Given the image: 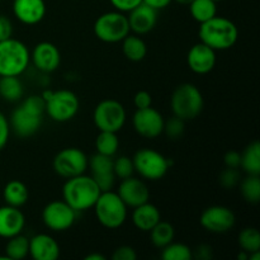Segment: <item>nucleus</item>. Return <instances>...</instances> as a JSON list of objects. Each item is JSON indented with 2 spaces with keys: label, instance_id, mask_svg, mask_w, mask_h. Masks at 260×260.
Masks as SVG:
<instances>
[{
  "label": "nucleus",
  "instance_id": "f257e3e1",
  "mask_svg": "<svg viewBox=\"0 0 260 260\" xmlns=\"http://www.w3.org/2000/svg\"><path fill=\"white\" fill-rule=\"evenodd\" d=\"M102 190L90 175H76L69 178L62 185V200L78 212L94 207Z\"/></svg>",
  "mask_w": 260,
  "mask_h": 260
},
{
  "label": "nucleus",
  "instance_id": "f03ea898",
  "mask_svg": "<svg viewBox=\"0 0 260 260\" xmlns=\"http://www.w3.org/2000/svg\"><path fill=\"white\" fill-rule=\"evenodd\" d=\"M201 42L207 45L215 51H225L233 47L239 38V29L235 23L226 17L215 15L207 22L201 23Z\"/></svg>",
  "mask_w": 260,
  "mask_h": 260
},
{
  "label": "nucleus",
  "instance_id": "7ed1b4c3",
  "mask_svg": "<svg viewBox=\"0 0 260 260\" xmlns=\"http://www.w3.org/2000/svg\"><path fill=\"white\" fill-rule=\"evenodd\" d=\"M173 116L183 119V121H192L197 118L203 111L205 99L200 88L190 83L180 84L174 89L170 98Z\"/></svg>",
  "mask_w": 260,
  "mask_h": 260
},
{
  "label": "nucleus",
  "instance_id": "20e7f679",
  "mask_svg": "<svg viewBox=\"0 0 260 260\" xmlns=\"http://www.w3.org/2000/svg\"><path fill=\"white\" fill-rule=\"evenodd\" d=\"M96 220L107 229H119L127 220L128 207L114 190L102 192L93 207Z\"/></svg>",
  "mask_w": 260,
  "mask_h": 260
},
{
  "label": "nucleus",
  "instance_id": "39448f33",
  "mask_svg": "<svg viewBox=\"0 0 260 260\" xmlns=\"http://www.w3.org/2000/svg\"><path fill=\"white\" fill-rule=\"evenodd\" d=\"M30 52L19 40L0 41V76H20L28 69Z\"/></svg>",
  "mask_w": 260,
  "mask_h": 260
},
{
  "label": "nucleus",
  "instance_id": "423d86ee",
  "mask_svg": "<svg viewBox=\"0 0 260 260\" xmlns=\"http://www.w3.org/2000/svg\"><path fill=\"white\" fill-rule=\"evenodd\" d=\"M46 102V112L50 119L57 123H63L78 114L80 102L74 91L60 89L56 91H45L42 94Z\"/></svg>",
  "mask_w": 260,
  "mask_h": 260
},
{
  "label": "nucleus",
  "instance_id": "0eeeda50",
  "mask_svg": "<svg viewBox=\"0 0 260 260\" xmlns=\"http://www.w3.org/2000/svg\"><path fill=\"white\" fill-rule=\"evenodd\" d=\"M93 29L95 37L106 43L122 42V40L131 32L128 18L124 13L118 10L99 15L94 23Z\"/></svg>",
  "mask_w": 260,
  "mask_h": 260
},
{
  "label": "nucleus",
  "instance_id": "6e6552de",
  "mask_svg": "<svg viewBox=\"0 0 260 260\" xmlns=\"http://www.w3.org/2000/svg\"><path fill=\"white\" fill-rule=\"evenodd\" d=\"M132 161L135 172L139 173L142 179L151 182L164 178L170 169V161L168 157H165L161 152L149 147H144L135 152Z\"/></svg>",
  "mask_w": 260,
  "mask_h": 260
},
{
  "label": "nucleus",
  "instance_id": "1a4fd4ad",
  "mask_svg": "<svg viewBox=\"0 0 260 260\" xmlns=\"http://www.w3.org/2000/svg\"><path fill=\"white\" fill-rule=\"evenodd\" d=\"M127 119L123 104L116 99H104L96 104L93 112V121L99 131L119 132Z\"/></svg>",
  "mask_w": 260,
  "mask_h": 260
},
{
  "label": "nucleus",
  "instance_id": "9d476101",
  "mask_svg": "<svg viewBox=\"0 0 260 260\" xmlns=\"http://www.w3.org/2000/svg\"><path fill=\"white\" fill-rule=\"evenodd\" d=\"M88 156L78 147H66L53 157L52 168L60 177L69 179L76 175L85 174L88 170Z\"/></svg>",
  "mask_w": 260,
  "mask_h": 260
},
{
  "label": "nucleus",
  "instance_id": "9b49d317",
  "mask_svg": "<svg viewBox=\"0 0 260 260\" xmlns=\"http://www.w3.org/2000/svg\"><path fill=\"white\" fill-rule=\"evenodd\" d=\"M76 212L63 200L47 203L42 211L43 225L51 231L62 233L75 223Z\"/></svg>",
  "mask_w": 260,
  "mask_h": 260
},
{
  "label": "nucleus",
  "instance_id": "f8f14e48",
  "mask_svg": "<svg viewBox=\"0 0 260 260\" xmlns=\"http://www.w3.org/2000/svg\"><path fill=\"white\" fill-rule=\"evenodd\" d=\"M236 217L233 210L226 206H210L200 216V223L212 234H226L235 226Z\"/></svg>",
  "mask_w": 260,
  "mask_h": 260
},
{
  "label": "nucleus",
  "instance_id": "ddd939ff",
  "mask_svg": "<svg viewBox=\"0 0 260 260\" xmlns=\"http://www.w3.org/2000/svg\"><path fill=\"white\" fill-rule=\"evenodd\" d=\"M165 119L157 109L147 107L144 109H136L132 117L134 129L145 139H156L164 131Z\"/></svg>",
  "mask_w": 260,
  "mask_h": 260
},
{
  "label": "nucleus",
  "instance_id": "4468645a",
  "mask_svg": "<svg viewBox=\"0 0 260 260\" xmlns=\"http://www.w3.org/2000/svg\"><path fill=\"white\" fill-rule=\"evenodd\" d=\"M88 169L90 170V177L95 180L102 192L113 189L117 179L113 172V157L96 152L89 157Z\"/></svg>",
  "mask_w": 260,
  "mask_h": 260
},
{
  "label": "nucleus",
  "instance_id": "2eb2a0df",
  "mask_svg": "<svg viewBox=\"0 0 260 260\" xmlns=\"http://www.w3.org/2000/svg\"><path fill=\"white\" fill-rule=\"evenodd\" d=\"M42 119L43 116L29 111L20 104L12 112V116L9 119L10 129L19 137L27 139V137L37 134L38 129L41 128V124H42Z\"/></svg>",
  "mask_w": 260,
  "mask_h": 260
},
{
  "label": "nucleus",
  "instance_id": "dca6fc26",
  "mask_svg": "<svg viewBox=\"0 0 260 260\" xmlns=\"http://www.w3.org/2000/svg\"><path fill=\"white\" fill-rule=\"evenodd\" d=\"M117 193L129 208L137 207L142 203L149 202L150 200V190L146 183L142 179L135 178L134 175L121 179Z\"/></svg>",
  "mask_w": 260,
  "mask_h": 260
},
{
  "label": "nucleus",
  "instance_id": "f3484780",
  "mask_svg": "<svg viewBox=\"0 0 260 260\" xmlns=\"http://www.w3.org/2000/svg\"><path fill=\"white\" fill-rule=\"evenodd\" d=\"M30 62L36 66V69L45 74L53 73L57 70L61 63V53L57 46L53 43L40 42L35 46L30 52Z\"/></svg>",
  "mask_w": 260,
  "mask_h": 260
},
{
  "label": "nucleus",
  "instance_id": "a211bd4d",
  "mask_svg": "<svg viewBox=\"0 0 260 260\" xmlns=\"http://www.w3.org/2000/svg\"><path fill=\"white\" fill-rule=\"evenodd\" d=\"M216 51L203 42H198L189 48L187 55V63L190 70L198 75H206L215 69Z\"/></svg>",
  "mask_w": 260,
  "mask_h": 260
},
{
  "label": "nucleus",
  "instance_id": "6ab92c4d",
  "mask_svg": "<svg viewBox=\"0 0 260 260\" xmlns=\"http://www.w3.org/2000/svg\"><path fill=\"white\" fill-rule=\"evenodd\" d=\"M128 24L129 29L135 35H146L151 32L157 23V10L152 9L149 5L141 3L136 8L128 12Z\"/></svg>",
  "mask_w": 260,
  "mask_h": 260
},
{
  "label": "nucleus",
  "instance_id": "aec40b11",
  "mask_svg": "<svg viewBox=\"0 0 260 260\" xmlns=\"http://www.w3.org/2000/svg\"><path fill=\"white\" fill-rule=\"evenodd\" d=\"M45 0H14L13 13L20 23L27 25L38 24L46 15Z\"/></svg>",
  "mask_w": 260,
  "mask_h": 260
},
{
  "label": "nucleus",
  "instance_id": "412c9836",
  "mask_svg": "<svg viewBox=\"0 0 260 260\" xmlns=\"http://www.w3.org/2000/svg\"><path fill=\"white\" fill-rule=\"evenodd\" d=\"M24 226V213L19 208L9 205L0 207V238L9 239L22 234Z\"/></svg>",
  "mask_w": 260,
  "mask_h": 260
},
{
  "label": "nucleus",
  "instance_id": "4be33fe9",
  "mask_svg": "<svg viewBox=\"0 0 260 260\" xmlns=\"http://www.w3.org/2000/svg\"><path fill=\"white\" fill-rule=\"evenodd\" d=\"M60 245L48 234H37L29 239V256L35 260H56L60 256Z\"/></svg>",
  "mask_w": 260,
  "mask_h": 260
},
{
  "label": "nucleus",
  "instance_id": "5701e85b",
  "mask_svg": "<svg viewBox=\"0 0 260 260\" xmlns=\"http://www.w3.org/2000/svg\"><path fill=\"white\" fill-rule=\"evenodd\" d=\"M132 210H134L131 215L132 223L137 230L144 231V233H149L161 220L159 208L150 202L142 203Z\"/></svg>",
  "mask_w": 260,
  "mask_h": 260
},
{
  "label": "nucleus",
  "instance_id": "b1692460",
  "mask_svg": "<svg viewBox=\"0 0 260 260\" xmlns=\"http://www.w3.org/2000/svg\"><path fill=\"white\" fill-rule=\"evenodd\" d=\"M3 198L7 205L20 208L27 203L29 192L24 183L18 179H13L5 184L3 189Z\"/></svg>",
  "mask_w": 260,
  "mask_h": 260
},
{
  "label": "nucleus",
  "instance_id": "393cba45",
  "mask_svg": "<svg viewBox=\"0 0 260 260\" xmlns=\"http://www.w3.org/2000/svg\"><path fill=\"white\" fill-rule=\"evenodd\" d=\"M122 52L127 60L140 62L147 55V46L139 35H128L122 40Z\"/></svg>",
  "mask_w": 260,
  "mask_h": 260
},
{
  "label": "nucleus",
  "instance_id": "a878e982",
  "mask_svg": "<svg viewBox=\"0 0 260 260\" xmlns=\"http://www.w3.org/2000/svg\"><path fill=\"white\" fill-rule=\"evenodd\" d=\"M241 155L240 168L246 174L260 175V144L259 141H253L245 147Z\"/></svg>",
  "mask_w": 260,
  "mask_h": 260
},
{
  "label": "nucleus",
  "instance_id": "bb28decb",
  "mask_svg": "<svg viewBox=\"0 0 260 260\" xmlns=\"http://www.w3.org/2000/svg\"><path fill=\"white\" fill-rule=\"evenodd\" d=\"M24 94L19 76H0V96L7 102H18Z\"/></svg>",
  "mask_w": 260,
  "mask_h": 260
},
{
  "label": "nucleus",
  "instance_id": "cd10ccee",
  "mask_svg": "<svg viewBox=\"0 0 260 260\" xmlns=\"http://www.w3.org/2000/svg\"><path fill=\"white\" fill-rule=\"evenodd\" d=\"M149 233L152 245L157 249H162L164 246H167L168 244L174 241V226L170 222H168V221L160 220Z\"/></svg>",
  "mask_w": 260,
  "mask_h": 260
},
{
  "label": "nucleus",
  "instance_id": "c85d7f7f",
  "mask_svg": "<svg viewBox=\"0 0 260 260\" xmlns=\"http://www.w3.org/2000/svg\"><path fill=\"white\" fill-rule=\"evenodd\" d=\"M29 255V239L22 234L8 239L5 256L10 260H23Z\"/></svg>",
  "mask_w": 260,
  "mask_h": 260
},
{
  "label": "nucleus",
  "instance_id": "c756f323",
  "mask_svg": "<svg viewBox=\"0 0 260 260\" xmlns=\"http://www.w3.org/2000/svg\"><path fill=\"white\" fill-rule=\"evenodd\" d=\"M188 7L192 18L200 24L217 15V3L215 0H193Z\"/></svg>",
  "mask_w": 260,
  "mask_h": 260
},
{
  "label": "nucleus",
  "instance_id": "7c9ffc66",
  "mask_svg": "<svg viewBox=\"0 0 260 260\" xmlns=\"http://www.w3.org/2000/svg\"><path fill=\"white\" fill-rule=\"evenodd\" d=\"M240 193L244 200L251 205H256L260 201V177L255 174H246L245 178H241Z\"/></svg>",
  "mask_w": 260,
  "mask_h": 260
},
{
  "label": "nucleus",
  "instance_id": "2f4dec72",
  "mask_svg": "<svg viewBox=\"0 0 260 260\" xmlns=\"http://www.w3.org/2000/svg\"><path fill=\"white\" fill-rule=\"evenodd\" d=\"M119 147V140L117 132L99 131L95 139V149L98 154L113 157Z\"/></svg>",
  "mask_w": 260,
  "mask_h": 260
},
{
  "label": "nucleus",
  "instance_id": "473e14b6",
  "mask_svg": "<svg viewBox=\"0 0 260 260\" xmlns=\"http://www.w3.org/2000/svg\"><path fill=\"white\" fill-rule=\"evenodd\" d=\"M238 243L241 250L250 254L260 250V233L256 228H245L238 236Z\"/></svg>",
  "mask_w": 260,
  "mask_h": 260
},
{
  "label": "nucleus",
  "instance_id": "72a5a7b5",
  "mask_svg": "<svg viewBox=\"0 0 260 260\" xmlns=\"http://www.w3.org/2000/svg\"><path fill=\"white\" fill-rule=\"evenodd\" d=\"M193 258L192 249L182 243L172 241L161 249L162 260H190Z\"/></svg>",
  "mask_w": 260,
  "mask_h": 260
},
{
  "label": "nucleus",
  "instance_id": "f704fd0d",
  "mask_svg": "<svg viewBox=\"0 0 260 260\" xmlns=\"http://www.w3.org/2000/svg\"><path fill=\"white\" fill-rule=\"evenodd\" d=\"M113 172L116 178H118V179L132 177L135 173L132 157L122 155V156H118L116 160H113Z\"/></svg>",
  "mask_w": 260,
  "mask_h": 260
},
{
  "label": "nucleus",
  "instance_id": "c9c22d12",
  "mask_svg": "<svg viewBox=\"0 0 260 260\" xmlns=\"http://www.w3.org/2000/svg\"><path fill=\"white\" fill-rule=\"evenodd\" d=\"M184 127H185V121L173 116L172 118L165 121L164 131H162V134H165L168 137H170V139L173 140L179 139V137H182V135L184 134Z\"/></svg>",
  "mask_w": 260,
  "mask_h": 260
},
{
  "label": "nucleus",
  "instance_id": "e433bc0d",
  "mask_svg": "<svg viewBox=\"0 0 260 260\" xmlns=\"http://www.w3.org/2000/svg\"><path fill=\"white\" fill-rule=\"evenodd\" d=\"M241 180V173L235 168H225L220 174V183L226 189H231L239 185Z\"/></svg>",
  "mask_w": 260,
  "mask_h": 260
},
{
  "label": "nucleus",
  "instance_id": "4c0bfd02",
  "mask_svg": "<svg viewBox=\"0 0 260 260\" xmlns=\"http://www.w3.org/2000/svg\"><path fill=\"white\" fill-rule=\"evenodd\" d=\"M20 104L29 109V111L41 114V116H43L46 112V102L42 95H29Z\"/></svg>",
  "mask_w": 260,
  "mask_h": 260
},
{
  "label": "nucleus",
  "instance_id": "58836bf2",
  "mask_svg": "<svg viewBox=\"0 0 260 260\" xmlns=\"http://www.w3.org/2000/svg\"><path fill=\"white\" fill-rule=\"evenodd\" d=\"M112 259L113 260H136L137 253L132 246L122 245L117 248L112 254Z\"/></svg>",
  "mask_w": 260,
  "mask_h": 260
},
{
  "label": "nucleus",
  "instance_id": "ea45409f",
  "mask_svg": "<svg viewBox=\"0 0 260 260\" xmlns=\"http://www.w3.org/2000/svg\"><path fill=\"white\" fill-rule=\"evenodd\" d=\"M10 124L9 119L5 117L4 113L0 112V151L7 146L8 141H9L10 136Z\"/></svg>",
  "mask_w": 260,
  "mask_h": 260
},
{
  "label": "nucleus",
  "instance_id": "a19ab883",
  "mask_svg": "<svg viewBox=\"0 0 260 260\" xmlns=\"http://www.w3.org/2000/svg\"><path fill=\"white\" fill-rule=\"evenodd\" d=\"M134 104L136 109H144L147 107L152 106V96L149 91L140 90L135 94L134 96Z\"/></svg>",
  "mask_w": 260,
  "mask_h": 260
},
{
  "label": "nucleus",
  "instance_id": "79ce46f5",
  "mask_svg": "<svg viewBox=\"0 0 260 260\" xmlns=\"http://www.w3.org/2000/svg\"><path fill=\"white\" fill-rule=\"evenodd\" d=\"M109 2L113 5L114 9L118 10V12L128 13L137 5L141 4L142 0H109Z\"/></svg>",
  "mask_w": 260,
  "mask_h": 260
},
{
  "label": "nucleus",
  "instance_id": "37998d69",
  "mask_svg": "<svg viewBox=\"0 0 260 260\" xmlns=\"http://www.w3.org/2000/svg\"><path fill=\"white\" fill-rule=\"evenodd\" d=\"M13 36L12 20L7 15L0 14V41H5Z\"/></svg>",
  "mask_w": 260,
  "mask_h": 260
},
{
  "label": "nucleus",
  "instance_id": "c03bdc74",
  "mask_svg": "<svg viewBox=\"0 0 260 260\" xmlns=\"http://www.w3.org/2000/svg\"><path fill=\"white\" fill-rule=\"evenodd\" d=\"M223 162H225L226 168H235V169H239L241 162L240 152L235 151V150L228 151L225 154V156H223Z\"/></svg>",
  "mask_w": 260,
  "mask_h": 260
},
{
  "label": "nucleus",
  "instance_id": "a18cd8bd",
  "mask_svg": "<svg viewBox=\"0 0 260 260\" xmlns=\"http://www.w3.org/2000/svg\"><path fill=\"white\" fill-rule=\"evenodd\" d=\"M193 256L197 259H200V260L212 259V248H211L210 245H205V244H202V245L197 246V249L194 250Z\"/></svg>",
  "mask_w": 260,
  "mask_h": 260
},
{
  "label": "nucleus",
  "instance_id": "49530a36",
  "mask_svg": "<svg viewBox=\"0 0 260 260\" xmlns=\"http://www.w3.org/2000/svg\"><path fill=\"white\" fill-rule=\"evenodd\" d=\"M173 0H142V3L146 5H149V7H151L152 9L155 10H162L165 9L167 7H169L170 3H172Z\"/></svg>",
  "mask_w": 260,
  "mask_h": 260
},
{
  "label": "nucleus",
  "instance_id": "de8ad7c7",
  "mask_svg": "<svg viewBox=\"0 0 260 260\" xmlns=\"http://www.w3.org/2000/svg\"><path fill=\"white\" fill-rule=\"evenodd\" d=\"M86 260H106V256L102 255L99 253H93V254H89V255L85 256Z\"/></svg>",
  "mask_w": 260,
  "mask_h": 260
},
{
  "label": "nucleus",
  "instance_id": "09e8293b",
  "mask_svg": "<svg viewBox=\"0 0 260 260\" xmlns=\"http://www.w3.org/2000/svg\"><path fill=\"white\" fill-rule=\"evenodd\" d=\"M175 2L179 3V4H183V5H189L193 0H175Z\"/></svg>",
  "mask_w": 260,
  "mask_h": 260
},
{
  "label": "nucleus",
  "instance_id": "8fccbe9b",
  "mask_svg": "<svg viewBox=\"0 0 260 260\" xmlns=\"http://www.w3.org/2000/svg\"><path fill=\"white\" fill-rule=\"evenodd\" d=\"M215 2H216V3H218V2H222V0H215Z\"/></svg>",
  "mask_w": 260,
  "mask_h": 260
},
{
  "label": "nucleus",
  "instance_id": "3c124183",
  "mask_svg": "<svg viewBox=\"0 0 260 260\" xmlns=\"http://www.w3.org/2000/svg\"><path fill=\"white\" fill-rule=\"evenodd\" d=\"M0 2H2V0H0Z\"/></svg>",
  "mask_w": 260,
  "mask_h": 260
}]
</instances>
